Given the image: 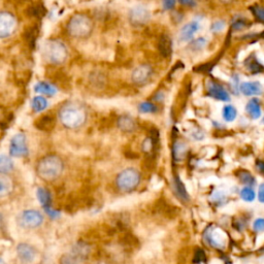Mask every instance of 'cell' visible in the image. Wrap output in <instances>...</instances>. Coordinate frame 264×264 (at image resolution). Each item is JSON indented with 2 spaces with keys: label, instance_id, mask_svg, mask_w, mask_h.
Segmentation results:
<instances>
[{
  "label": "cell",
  "instance_id": "obj_2",
  "mask_svg": "<svg viewBox=\"0 0 264 264\" xmlns=\"http://www.w3.org/2000/svg\"><path fill=\"white\" fill-rule=\"evenodd\" d=\"M59 120L67 129H79L87 121V112L82 105L68 102L60 108Z\"/></svg>",
  "mask_w": 264,
  "mask_h": 264
},
{
  "label": "cell",
  "instance_id": "obj_38",
  "mask_svg": "<svg viewBox=\"0 0 264 264\" xmlns=\"http://www.w3.org/2000/svg\"><path fill=\"white\" fill-rule=\"evenodd\" d=\"M253 228L256 232H264V219L258 218L254 221Z\"/></svg>",
  "mask_w": 264,
  "mask_h": 264
},
{
  "label": "cell",
  "instance_id": "obj_36",
  "mask_svg": "<svg viewBox=\"0 0 264 264\" xmlns=\"http://www.w3.org/2000/svg\"><path fill=\"white\" fill-rule=\"evenodd\" d=\"M225 22L224 21H222V20H218L216 22H214L212 24V27H211V29L213 32H221V31H223L224 28H225Z\"/></svg>",
  "mask_w": 264,
  "mask_h": 264
},
{
  "label": "cell",
  "instance_id": "obj_29",
  "mask_svg": "<svg viewBox=\"0 0 264 264\" xmlns=\"http://www.w3.org/2000/svg\"><path fill=\"white\" fill-rule=\"evenodd\" d=\"M222 115H223V118L226 122H232L236 119V117H238V110H236V108L233 105L227 104L224 106Z\"/></svg>",
  "mask_w": 264,
  "mask_h": 264
},
{
  "label": "cell",
  "instance_id": "obj_49",
  "mask_svg": "<svg viewBox=\"0 0 264 264\" xmlns=\"http://www.w3.org/2000/svg\"><path fill=\"white\" fill-rule=\"evenodd\" d=\"M15 1L20 2V3H23V2H25V1H28V0H15Z\"/></svg>",
  "mask_w": 264,
  "mask_h": 264
},
{
  "label": "cell",
  "instance_id": "obj_33",
  "mask_svg": "<svg viewBox=\"0 0 264 264\" xmlns=\"http://www.w3.org/2000/svg\"><path fill=\"white\" fill-rule=\"evenodd\" d=\"M239 177L241 179V182L247 186H252L255 184V177L248 172H242L239 175Z\"/></svg>",
  "mask_w": 264,
  "mask_h": 264
},
{
  "label": "cell",
  "instance_id": "obj_44",
  "mask_svg": "<svg viewBox=\"0 0 264 264\" xmlns=\"http://www.w3.org/2000/svg\"><path fill=\"white\" fill-rule=\"evenodd\" d=\"M177 1H178L180 4H183V5L188 6V7H193V6H195V5H196L195 0H177Z\"/></svg>",
  "mask_w": 264,
  "mask_h": 264
},
{
  "label": "cell",
  "instance_id": "obj_39",
  "mask_svg": "<svg viewBox=\"0 0 264 264\" xmlns=\"http://www.w3.org/2000/svg\"><path fill=\"white\" fill-rule=\"evenodd\" d=\"M176 193H178L179 196H183L184 199H188V195H187V192L183 186V184L179 182V180H176Z\"/></svg>",
  "mask_w": 264,
  "mask_h": 264
},
{
  "label": "cell",
  "instance_id": "obj_50",
  "mask_svg": "<svg viewBox=\"0 0 264 264\" xmlns=\"http://www.w3.org/2000/svg\"><path fill=\"white\" fill-rule=\"evenodd\" d=\"M0 264H6V263H5V261L2 258H0Z\"/></svg>",
  "mask_w": 264,
  "mask_h": 264
},
{
  "label": "cell",
  "instance_id": "obj_42",
  "mask_svg": "<svg viewBox=\"0 0 264 264\" xmlns=\"http://www.w3.org/2000/svg\"><path fill=\"white\" fill-rule=\"evenodd\" d=\"M152 148H153V143H152V140H151L150 137H147L146 140L143 142L142 149H143V151H144L145 153H149V152H151Z\"/></svg>",
  "mask_w": 264,
  "mask_h": 264
},
{
  "label": "cell",
  "instance_id": "obj_41",
  "mask_svg": "<svg viewBox=\"0 0 264 264\" xmlns=\"http://www.w3.org/2000/svg\"><path fill=\"white\" fill-rule=\"evenodd\" d=\"M45 211H46V213L48 214V216H49L51 219H53V220L57 219V218L60 216V212L57 211V210H54V208H52V206L45 208Z\"/></svg>",
  "mask_w": 264,
  "mask_h": 264
},
{
  "label": "cell",
  "instance_id": "obj_37",
  "mask_svg": "<svg viewBox=\"0 0 264 264\" xmlns=\"http://www.w3.org/2000/svg\"><path fill=\"white\" fill-rule=\"evenodd\" d=\"M60 264H79V261L73 255H63L60 259Z\"/></svg>",
  "mask_w": 264,
  "mask_h": 264
},
{
  "label": "cell",
  "instance_id": "obj_13",
  "mask_svg": "<svg viewBox=\"0 0 264 264\" xmlns=\"http://www.w3.org/2000/svg\"><path fill=\"white\" fill-rule=\"evenodd\" d=\"M39 35V26L37 24H32L27 26L22 33V39L24 43L28 46L31 50L34 49L36 40Z\"/></svg>",
  "mask_w": 264,
  "mask_h": 264
},
{
  "label": "cell",
  "instance_id": "obj_24",
  "mask_svg": "<svg viewBox=\"0 0 264 264\" xmlns=\"http://www.w3.org/2000/svg\"><path fill=\"white\" fill-rule=\"evenodd\" d=\"M159 51L163 57H169L173 53V41L168 35H163L159 40Z\"/></svg>",
  "mask_w": 264,
  "mask_h": 264
},
{
  "label": "cell",
  "instance_id": "obj_18",
  "mask_svg": "<svg viewBox=\"0 0 264 264\" xmlns=\"http://www.w3.org/2000/svg\"><path fill=\"white\" fill-rule=\"evenodd\" d=\"M47 13V9L45 5L41 2L32 3L27 6L25 10V15L29 19H35V20H41Z\"/></svg>",
  "mask_w": 264,
  "mask_h": 264
},
{
  "label": "cell",
  "instance_id": "obj_7",
  "mask_svg": "<svg viewBox=\"0 0 264 264\" xmlns=\"http://www.w3.org/2000/svg\"><path fill=\"white\" fill-rule=\"evenodd\" d=\"M28 153L26 135L22 132L13 135L9 144V155L15 158H23L28 156Z\"/></svg>",
  "mask_w": 264,
  "mask_h": 264
},
{
  "label": "cell",
  "instance_id": "obj_3",
  "mask_svg": "<svg viewBox=\"0 0 264 264\" xmlns=\"http://www.w3.org/2000/svg\"><path fill=\"white\" fill-rule=\"evenodd\" d=\"M94 29V23L90 17L83 13H77L67 23L68 34L79 39L88 38Z\"/></svg>",
  "mask_w": 264,
  "mask_h": 264
},
{
  "label": "cell",
  "instance_id": "obj_14",
  "mask_svg": "<svg viewBox=\"0 0 264 264\" xmlns=\"http://www.w3.org/2000/svg\"><path fill=\"white\" fill-rule=\"evenodd\" d=\"M34 126L39 131L51 132L56 126V118L50 114L43 115L34 121Z\"/></svg>",
  "mask_w": 264,
  "mask_h": 264
},
{
  "label": "cell",
  "instance_id": "obj_30",
  "mask_svg": "<svg viewBox=\"0 0 264 264\" xmlns=\"http://www.w3.org/2000/svg\"><path fill=\"white\" fill-rule=\"evenodd\" d=\"M174 152L176 160H183L187 154V146L182 142H177L175 145Z\"/></svg>",
  "mask_w": 264,
  "mask_h": 264
},
{
  "label": "cell",
  "instance_id": "obj_25",
  "mask_svg": "<svg viewBox=\"0 0 264 264\" xmlns=\"http://www.w3.org/2000/svg\"><path fill=\"white\" fill-rule=\"evenodd\" d=\"M90 254V247L86 243H78L74 248L73 256L78 260L86 259Z\"/></svg>",
  "mask_w": 264,
  "mask_h": 264
},
{
  "label": "cell",
  "instance_id": "obj_17",
  "mask_svg": "<svg viewBox=\"0 0 264 264\" xmlns=\"http://www.w3.org/2000/svg\"><path fill=\"white\" fill-rule=\"evenodd\" d=\"M199 29V23L197 21H192L188 24H186L182 29L179 31V40L182 43H186V41H190L194 34H195Z\"/></svg>",
  "mask_w": 264,
  "mask_h": 264
},
{
  "label": "cell",
  "instance_id": "obj_32",
  "mask_svg": "<svg viewBox=\"0 0 264 264\" xmlns=\"http://www.w3.org/2000/svg\"><path fill=\"white\" fill-rule=\"evenodd\" d=\"M138 110H140L142 114H152L156 112L157 106L154 103L145 101L138 105Z\"/></svg>",
  "mask_w": 264,
  "mask_h": 264
},
{
  "label": "cell",
  "instance_id": "obj_5",
  "mask_svg": "<svg viewBox=\"0 0 264 264\" xmlns=\"http://www.w3.org/2000/svg\"><path fill=\"white\" fill-rule=\"evenodd\" d=\"M142 176L136 169L128 168L118 174L116 177L117 188L123 193H130L134 191L141 184Z\"/></svg>",
  "mask_w": 264,
  "mask_h": 264
},
{
  "label": "cell",
  "instance_id": "obj_4",
  "mask_svg": "<svg viewBox=\"0 0 264 264\" xmlns=\"http://www.w3.org/2000/svg\"><path fill=\"white\" fill-rule=\"evenodd\" d=\"M44 54L47 61L52 65H61L66 62L68 51L66 46L60 40H48L44 47Z\"/></svg>",
  "mask_w": 264,
  "mask_h": 264
},
{
  "label": "cell",
  "instance_id": "obj_12",
  "mask_svg": "<svg viewBox=\"0 0 264 264\" xmlns=\"http://www.w3.org/2000/svg\"><path fill=\"white\" fill-rule=\"evenodd\" d=\"M17 255L23 263H31L37 257V251L34 247L27 243H20L17 246Z\"/></svg>",
  "mask_w": 264,
  "mask_h": 264
},
{
  "label": "cell",
  "instance_id": "obj_51",
  "mask_svg": "<svg viewBox=\"0 0 264 264\" xmlns=\"http://www.w3.org/2000/svg\"><path fill=\"white\" fill-rule=\"evenodd\" d=\"M263 123H264V119H263Z\"/></svg>",
  "mask_w": 264,
  "mask_h": 264
},
{
  "label": "cell",
  "instance_id": "obj_26",
  "mask_svg": "<svg viewBox=\"0 0 264 264\" xmlns=\"http://www.w3.org/2000/svg\"><path fill=\"white\" fill-rule=\"evenodd\" d=\"M246 110H247L248 115L254 120L259 119L261 116V106L257 99L250 100L246 105Z\"/></svg>",
  "mask_w": 264,
  "mask_h": 264
},
{
  "label": "cell",
  "instance_id": "obj_11",
  "mask_svg": "<svg viewBox=\"0 0 264 264\" xmlns=\"http://www.w3.org/2000/svg\"><path fill=\"white\" fill-rule=\"evenodd\" d=\"M153 76V68L149 64H141L133 69L131 81L136 86H143L151 80Z\"/></svg>",
  "mask_w": 264,
  "mask_h": 264
},
{
  "label": "cell",
  "instance_id": "obj_34",
  "mask_svg": "<svg viewBox=\"0 0 264 264\" xmlns=\"http://www.w3.org/2000/svg\"><path fill=\"white\" fill-rule=\"evenodd\" d=\"M251 10H252V12H253V15H254L255 19H256L258 22L264 24V7L256 5V6L251 7Z\"/></svg>",
  "mask_w": 264,
  "mask_h": 264
},
{
  "label": "cell",
  "instance_id": "obj_22",
  "mask_svg": "<svg viewBox=\"0 0 264 264\" xmlns=\"http://www.w3.org/2000/svg\"><path fill=\"white\" fill-rule=\"evenodd\" d=\"M34 91L36 93L47 95V96H54L57 93V88L55 87L51 83H46V82H39L35 85Z\"/></svg>",
  "mask_w": 264,
  "mask_h": 264
},
{
  "label": "cell",
  "instance_id": "obj_31",
  "mask_svg": "<svg viewBox=\"0 0 264 264\" xmlns=\"http://www.w3.org/2000/svg\"><path fill=\"white\" fill-rule=\"evenodd\" d=\"M241 198L244 200V201H247V202H252L255 197H256V193L255 191L251 188V187H244L242 190H241Z\"/></svg>",
  "mask_w": 264,
  "mask_h": 264
},
{
  "label": "cell",
  "instance_id": "obj_20",
  "mask_svg": "<svg viewBox=\"0 0 264 264\" xmlns=\"http://www.w3.org/2000/svg\"><path fill=\"white\" fill-rule=\"evenodd\" d=\"M117 125L118 128L124 133H131L136 129V123L134 119L128 115H123L119 117Z\"/></svg>",
  "mask_w": 264,
  "mask_h": 264
},
{
  "label": "cell",
  "instance_id": "obj_35",
  "mask_svg": "<svg viewBox=\"0 0 264 264\" xmlns=\"http://www.w3.org/2000/svg\"><path fill=\"white\" fill-rule=\"evenodd\" d=\"M247 67L249 68V71L252 72V73H258L263 69L262 66L260 65V63L255 58L250 61V63H247Z\"/></svg>",
  "mask_w": 264,
  "mask_h": 264
},
{
  "label": "cell",
  "instance_id": "obj_40",
  "mask_svg": "<svg viewBox=\"0 0 264 264\" xmlns=\"http://www.w3.org/2000/svg\"><path fill=\"white\" fill-rule=\"evenodd\" d=\"M177 0H162V6L164 10H172L175 8Z\"/></svg>",
  "mask_w": 264,
  "mask_h": 264
},
{
  "label": "cell",
  "instance_id": "obj_9",
  "mask_svg": "<svg viewBox=\"0 0 264 264\" xmlns=\"http://www.w3.org/2000/svg\"><path fill=\"white\" fill-rule=\"evenodd\" d=\"M17 19L10 12H0V38H6L17 29Z\"/></svg>",
  "mask_w": 264,
  "mask_h": 264
},
{
  "label": "cell",
  "instance_id": "obj_21",
  "mask_svg": "<svg viewBox=\"0 0 264 264\" xmlns=\"http://www.w3.org/2000/svg\"><path fill=\"white\" fill-rule=\"evenodd\" d=\"M12 190V180L6 175H0V198L9 195Z\"/></svg>",
  "mask_w": 264,
  "mask_h": 264
},
{
  "label": "cell",
  "instance_id": "obj_1",
  "mask_svg": "<svg viewBox=\"0 0 264 264\" xmlns=\"http://www.w3.org/2000/svg\"><path fill=\"white\" fill-rule=\"evenodd\" d=\"M64 172V162L56 154H49L39 159L36 165L37 176L45 182H54L61 176Z\"/></svg>",
  "mask_w": 264,
  "mask_h": 264
},
{
  "label": "cell",
  "instance_id": "obj_6",
  "mask_svg": "<svg viewBox=\"0 0 264 264\" xmlns=\"http://www.w3.org/2000/svg\"><path fill=\"white\" fill-rule=\"evenodd\" d=\"M18 224L25 229H35L44 223V216L36 210H26L17 219Z\"/></svg>",
  "mask_w": 264,
  "mask_h": 264
},
{
  "label": "cell",
  "instance_id": "obj_23",
  "mask_svg": "<svg viewBox=\"0 0 264 264\" xmlns=\"http://www.w3.org/2000/svg\"><path fill=\"white\" fill-rule=\"evenodd\" d=\"M36 197L40 203V205L43 206L44 208L50 207L51 202H52V196H51V193L48 189L43 188V187H39L36 190Z\"/></svg>",
  "mask_w": 264,
  "mask_h": 264
},
{
  "label": "cell",
  "instance_id": "obj_27",
  "mask_svg": "<svg viewBox=\"0 0 264 264\" xmlns=\"http://www.w3.org/2000/svg\"><path fill=\"white\" fill-rule=\"evenodd\" d=\"M13 169H15V164L10 157L3 154L0 155V175L10 174Z\"/></svg>",
  "mask_w": 264,
  "mask_h": 264
},
{
  "label": "cell",
  "instance_id": "obj_16",
  "mask_svg": "<svg viewBox=\"0 0 264 264\" xmlns=\"http://www.w3.org/2000/svg\"><path fill=\"white\" fill-rule=\"evenodd\" d=\"M240 91L245 96H257L263 93V87L259 82H244L240 85Z\"/></svg>",
  "mask_w": 264,
  "mask_h": 264
},
{
  "label": "cell",
  "instance_id": "obj_10",
  "mask_svg": "<svg viewBox=\"0 0 264 264\" xmlns=\"http://www.w3.org/2000/svg\"><path fill=\"white\" fill-rule=\"evenodd\" d=\"M47 77L55 87H58L59 89H62L64 91L71 90L72 88L71 78H69L68 75L64 73L62 69L59 68L51 69L50 73H47Z\"/></svg>",
  "mask_w": 264,
  "mask_h": 264
},
{
  "label": "cell",
  "instance_id": "obj_47",
  "mask_svg": "<svg viewBox=\"0 0 264 264\" xmlns=\"http://www.w3.org/2000/svg\"><path fill=\"white\" fill-rule=\"evenodd\" d=\"M219 1H220L221 3H224V4H229V3L233 2L234 0H219Z\"/></svg>",
  "mask_w": 264,
  "mask_h": 264
},
{
  "label": "cell",
  "instance_id": "obj_43",
  "mask_svg": "<svg viewBox=\"0 0 264 264\" xmlns=\"http://www.w3.org/2000/svg\"><path fill=\"white\" fill-rule=\"evenodd\" d=\"M205 45V40L203 38H198L196 40H194L192 43V46H193V49H202L203 46Z\"/></svg>",
  "mask_w": 264,
  "mask_h": 264
},
{
  "label": "cell",
  "instance_id": "obj_8",
  "mask_svg": "<svg viewBox=\"0 0 264 264\" xmlns=\"http://www.w3.org/2000/svg\"><path fill=\"white\" fill-rule=\"evenodd\" d=\"M129 23L134 27H143L151 20V12L144 5H135L129 10Z\"/></svg>",
  "mask_w": 264,
  "mask_h": 264
},
{
  "label": "cell",
  "instance_id": "obj_15",
  "mask_svg": "<svg viewBox=\"0 0 264 264\" xmlns=\"http://www.w3.org/2000/svg\"><path fill=\"white\" fill-rule=\"evenodd\" d=\"M206 239L210 245L215 248H223L227 241L226 234L218 228H213L212 230L208 231V233L206 234Z\"/></svg>",
  "mask_w": 264,
  "mask_h": 264
},
{
  "label": "cell",
  "instance_id": "obj_28",
  "mask_svg": "<svg viewBox=\"0 0 264 264\" xmlns=\"http://www.w3.org/2000/svg\"><path fill=\"white\" fill-rule=\"evenodd\" d=\"M31 107L35 113H40L48 107V100L43 96H36L31 101Z\"/></svg>",
  "mask_w": 264,
  "mask_h": 264
},
{
  "label": "cell",
  "instance_id": "obj_19",
  "mask_svg": "<svg viewBox=\"0 0 264 264\" xmlns=\"http://www.w3.org/2000/svg\"><path fill=\"white\" fill-rule=\"evenodd\" d=\"M208 94H210L213 98L221 101H229L230 100V95L226 91L224 87H222L216 83H211L210 87H208Z\"/></svg>",
  "mask_w": 264,
  "mask_h": 264
},
{
  "label": "cell",
  "instance_id": "obj_48",
  "mask_svg": "<svg viewBox=\"0 0 264 264\" xmlns=\"http://www.w3.org/2000/svg\"><path fill=\"white\" fill-rule=\"evenodd\" d=\"M2 226H3V217L1 214H0V229L2 228Z\"/></svg>",
  "mask_w": 264,
  "mask_h": 264
},
{
  "label": "cell",
  "instance_id": "obj_45",
  "mask_svg": "<svg viewBox=\"0 0 264 264\" xmlns=\"http://www.w3.org/2000/svg\"><path fill=\"white\" fill-rule=\"evenodd\" d=\"M258 199L261 203H264V183H262L259 186V190H258Z\"/></svg>",
  "mask_w": 264,
  "mask_h": 264
},
{
  "label": "cell",
  "instance_id": "obj_46",
  "mask_svg": "<svg viewBox=\"0 0 264 264\" xmlns=\"http://www.w3.org/2000/svg\"><path fill=\"white\" fill-rule=\"evenodd\" d=\"M244 27H245V21L243 20H238V21H235V23H233V28L236 30L243 29Z\"/></svg>",
  "mask_w": 264,
  "mask_h": 264
}]
</instances>
